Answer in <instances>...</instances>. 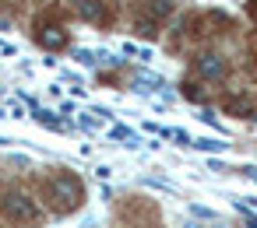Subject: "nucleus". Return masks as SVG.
Wrapping results in <instances>:
<instances>
[{"mask_svg": "<svg viewBox=\"0 0 257 228\" xmlns=\"http://www.w3.org/2000/svg\"><path fill=\"white\" fill-rule=\"evenodd\" d=\"M46 200L53 204V210L60 214H71L81 207L85 200V190H81V179L71 176V172H57L53 179H46Z\"/></svg>", "mask_w": 257, "mask_h": 228, "instance_id": "obj_1", "label": "nucleus"}, {"mask_svg": "<svg viewBox=\"0 0 257 228\" xmlns=\"http://www.w3.org/2000/svg\"><path fill=\"white\" fill-rule=\"evenodd\" d=\"M0 214H4L8 221H15V224H32V221H39L36 200H32L29 193H22V190H8L4 196H0Z\"/></svg>", "mask_w": 257, "mask_h": 228, "instance_id": "obj_2", "label": "nucleus"}, {"mask_svg": "<svg viewBox=\"0 0 257 228\" xmlns=\"http://www.w3.org/2000/svg\"><path fill=\"white\" fill-rule=\"evenodd\" d=\"M194 70H197L204 81H218V78L225 74V60H222L218 53H201L197 64H194Z\"/></svg>", "mask_w": 257, "mask_h": 228, "instance_id": "obj_3", "label": "nucleus"}, {"mask_svg": "<svg viewBox=\"0 0 257 228\" xmlns=\"http://www.w3.org/2000/svg\"><path fill=\"white\" fill-rule=\"evenodd\" d=\"M36 39H39V46H46V50H60V46L67 42V32H64L60 25H39Z\"/></svg>", "mask_w": 257, "mask_h": 228, "instance_id": "obj_4", "label": "nucleus"}, {"mask_svg": "<svg viewBox=\"0 0 257 228\" xmlns=\"http://www.w3.org/2000/svg\"><path fill=\"white\" fill-rule=\"evenodd\" d=\"M78 11H81V18H88V22H95V25L106 18L102 0H78Z\"/></svg>", "mask_w": 257, "mask_h": 228, "instance_id": "obj_5", "label": "nucleus"}, {"mask_svg": "<svg viewBox=\"0 0 257 228\" xmlns=\"http://www.w3.org/2000/svg\"><path fill=\"white\" fill-rule=\"evenodd\" d=\"M225 109H229V116H243V120L253 116V102H250V98H229Z\"/></svg>", "mask_w": 257, "mask_h": 228, "instance_id": "obj_6", "label": "nucleus"}, {"mask_svg": "<svg viewBox=\"0 0 257 228\" xmlns=\"http://www.w3.org/2000/svg\"><path fill=\"white\" fill-rule=\"evenodd\" d=\"M194 148H201V151H225L229 144H222V140H215V137H201V140H194Z\"/></svg>", "mask_w": 257, "mask_h": 228, "instance_id": "obj_7", "label": "nucleus"}]
</instances>
